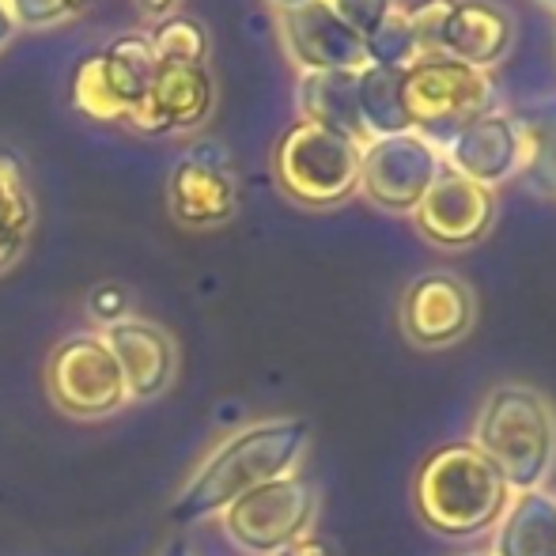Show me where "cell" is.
<instances>
[{
  "label": "cell",
  "mask_w": 556,
  "mask_h": 556,
  "mask_svg": "<svg viewBox=\"0 0 556 556\" xmlns=\"http://www.w3.org/2000/svg\"><path fill=\"white\" fill-rule=\"evenodd\" d=\"M163 556H190V549H186V545H170V549L163 553Z\"/></svg>",
  "instance_id": "obj_34"
},
{
  "label": "cell",
  "mask_w": 556,
  "mask_h": 556,
  "mask_svg": "<svg viewBox=\"0 0 556 556\" xmlns=\"http://www.w3.org/2000/svg\"><path fill=\"white\" fill-rule=\"evenodd\" d=\"M277 556H337L333 542H326V538H315V534H303L300 542L285 545Z\"/></svg>",
  "instance_id": "obj_29"
},
{
  "label": "cell",
  "mask_w": 556,
  "mask_h": 556,
  "mask_svg": "<svg viewBox=\"0 0 556 556\" xmlns=\"http://www.w3.org/2000/svg\"><path fill=\"white\" fill-rule=\"evenodd\" d=\"M273 8H280V12H292V8H303V4H311V0H269Z\"/></svg>",
  "instance_id": "obj_33"
},
{
  "label": "cell",
  "mask_w": 556,
  "mask_h": 556,
  "mask_svg": "<svg viewBox=\"0 0 556 556\" xmlns=\"http://www.w3.org/2000/svg\"><path fill=\"white\" fill-rule=\"evenodd\" d=\"M295 103H300L303 122L341 132V137L356 140L359 148L371 144L364 117H359L356 73H303L300 88H295Z\"/></svg>",
  "instance_id": "obj_17"
},
{
  "label": "cell",
  "mask_w": 556,
  "mask_h": 556,
  "mask_svg": "<svg viewBox=\"0 0 556 556\" xmlns=\"http://www.w3.org/2000/svg\"><path fill=\"white\" fill-rule=\"evenodd\" d=\"M15 30H20V27H15L12 12H8V4H4V0H0V50H4V46L12 42Z\"/></svg>",
  "instance_id": "obj_32"
},
{
  "label": "cell",
  "mask_w": 556,
  "mask_h": 556,
  "mask_svg": "<svg viewBox=\"0 0 556 556\" xmlns=\"http://www.w3.org/2000/svg\"><path fill=\"white\" fill-rule=\"evenodd\" d=\"M68 99H73L76 111H80L84 117H91V122H125V106L117 103L99 53H88V58L76 65Z\"/></svg>",
  "instance_id": "obj_23"
},
{
  "label": "cell",
  "mask_w": 556,
  "mask_h": 556,
  "mask_svg": "<svg viewBox=\"0 0 556 556\" xmlns=\"http://www.w3.org/2000/svg\"><path fill=\"white\" fill-rule=\"evenodd\" d=\"M23 247H27V239H20V235H12L4 224H0V273L12 269V265L20 262Z\"/></svg>",
  "instance_id": "obj_30"
},
{
  "label": "cell",
  "mask_w": 556,
  "mask_h": 556,
  "mask_svg": "<svg viewBox=\"0 0 556 556\" xmlns=\"http://www.w3.org/2000/svg\"><path fill=\"white\" fill-rule=\"evenodd\" d=\"M446 167L477 186H496L527 167V137L519 114L484 111L446 144Z\"/></svg>",
  "instance_id": "obj_12"
},
{
  "label": "cell",
  "mask_w": 556,
  "mask_h": 556,
  "mask_svg": "<svg viewBox=\"0 0 556 556\" xmlns=\"http://www.w3.org/2000/svg\"><path fill=\"white\" fill-rule=\"evenodd\" d=\"M402 76H405V68H379V65H364L356 73L359 117H364V129L371 140L409 132Z\"/></svg>",
  "instance_id": "obj_18"
},
{
  "label": "cell",
  "mask_w": 556,
  "mask_h": 556,
  "mask_svg": "<svg viewBox=\"0 0 556 556\" xmlns=\"http://www.w3.org/2000/svg\"><path fill=\"white\" fill-rule=\"evenodd\" d=\"M413 216H417V227L428 242L462 250L489 235L492 220H496V193L489 186L454 175L451 167H440L432 190L413 208Z\"/></svg>",
  "instance_id": "obj_9"
},
{
  "label": "cell",
  "mask_w": 556,
  "mask_h": 556,
  "mask_svg": "<svg viewBox=\"0 0 556 556\" xmlns=\"http://www.w3.org/2000/svg\"><path fill=\"white\" fill-rule=\"evenodd\" d=\"M125 292L117 285H106V288H99V292H91V318H99V323H106V326H114V323H122L125 318Z\"/></svg>",
  "instance_id": "obj_28"
},
{
  "label": "cell",
  "mask_w": 556,
  "mask_h": 556,
  "mask_svg": "<svg viewBox=\"0 0 556 556\" xmlns=\"http://www.w3.org/2000/svg\"><path fill=\"white\" fill-rule=\"evenodd\" d=\"M477 451L515 489L534 492L556 462V413L530 387H496L477 417Z\"/></svg>",
  "instance_id": "obj_2"
},
{
  "label": "cell",
  "mask_w": 556,
  "mask_h": 556,
  "mask_svg": "<svg viewBox=\"0 0 556 556\" xmlns=\"http://www.w3.org/2000/svg\"><path fill=\"white\" fill-rule=\"evenodd\" d=\"M46 387H50L58 409L80 420L111 417L129 402L122 367H117L103 337L96 333L68 337L53 349L50 364H46Z\"/></svg>",
  "instance_id": "obj_7"
},
{
  "label": "cell",
  "mask_w": 556,
  "mask_h": 556,
  "mask_svg": "<svg viewBox=\"0 0 556 556\" xmlns=\"http://www.w3.org/2000/svg\"><path fill=\"white\" fill-rule=\"evenodd\" d=\"M515 38V20L492 0H451L440 30V53L469 68H492L507 58Z\"/></svg>",
  "instance_id": "obj_16"
},
{
  "label": "cell",
  "mask_w": 556,
  "mask_h": 556,
  "mask_svg": "<svg viewBox=\"0 0 556 556\" xmlns=\"http://www.w3.org/2000/svg\"><path fill=\"white\" fill-rule=\"evenodd\" d=\"M519 122L522 137H527V167H522V175H527L534 193L556 198V99L534 106Z\"/></svg>",
  "instance_id": "obj_20"
},
{
  "label": "cell",
  "mask_w": 556,
  "mask_h": 556,
  "mask_svg": "<svg viewBox=\"0 0 556 556\" xmlns=\"http://www.w3.org/2000/svg\"><path fill=\"white\" fill-rule=\"evenodd\" d=\"M216 103V84L208 68H155L148 96L129 111L125 122L144 137H167V132L198 129Z\"/></svg>",
  "instance_id": "obj_14"
},
{
  "label": "cell",
  "mask_w": 556,
  "mask_h": 556,
  "mask_svg": "<svg viewBox=\"0 0 556 556\" xmlns=\"http://www.w3.org/2000/svg\"><path fill=\"white\" fill-rule=\"evenodd\" d=\"M507 500V481L496 473L477 446H446L425 462L417 481V504L428 527L440 534H477L484 530Z\"/></svg>",
  "instance_id": "obj_3"
},
{
  "label": "cell",
  "mask_w": 556,
  "mask_h": 556,
  "mask_svg": "<svg viewBox=\"0 0 556 556\" xmlns=\"http://www.w3.org/2000/svg\"><path fill=\"white\" fill-rule=\"evenodd\" d=\"M155 68H201L208 58V30L193 15H167L148 35Z\"/></svg>",
  "instance_id": "obj_21"
},
{
  "label": "cell",
  "mask_w": 556,
  "mask_h": 556,
  "mask_svg": "<svg viewBox=\"0 0 556 556\" xmlns=\"http://www.w3.org/2000/svg\"><path fill=\"white\" fill-rule=\"evenodd\" d=\"M307 420H265V425H250L235 432L186 481V489L170 504V519L198 522L205 515L227 511L247 492L262 489L277 477H288V469L307 446Z\"/></svg>",
  "instance_id": "obj_1"
},
{
  "label": "cell",
  "mask_w": 556,
  "mask_h": 556,
  "mask_svg": "<svg viewBox=\"0 0 556 556\" xmlns=\"http://www.w3.org/2000/svg\"><path fill=\"white\" fill-rule=\"evenodd\" d=\"M359 155L356 140L300 117L273 148V175L295 205L333 208L359 190Z\"/></svg>",
  "instance_id": "obj_5"
},
{
  "label": "cell",
  "mask_w": 556,
  "mask_h": 556,
  "mask_svg": "<svg viewBox=\"0 0 556 556\" xmlns=\"http://www.w3.org/2000/svg\"><path fill=\"white\" fill-rule=\"evenodd\" d=\"M280 38L303 73H359L367 65L364 38L326 0L280 12Z\"/></svg>",
  "instance_id": "obj_11"
},
{
  "label": "cell",
  "mask_w": 556,
  "mask_h": 556,
  "mask_svg": "<svg viewBox=\"0 0 556 556\" xmlns=\"http://www.w3.org/2000/svg\"><path fill=\"white\" fill-rule=\"evenodd\" d=\"M409 129L428 144H451L473 117L492 111L496 84L481 68H469L446 53H425L402 76Z\"/></svg>",
  "instance_id": "obj_4"
},
{
  "label": "cell",
  "mask_w": 556,
  "mask_h": 556,
  "mask_svg": "<svg viewBox=\"0 0 556 556\" xmlns=\"http://www.w3.org/2000/svg\"><path fill=\"white\" fill-rule=\"evenodd\" d=\"M106 349L122 367L129 402H152L175 379V341L144 318H122L106 326Z\"/></svg>",
  "instance_id": "obj_15"
},
{
  "label": "cell",
  "mask_w": 556,
  "mask_h": 556,
  "mask_svg": "<svg viewBox=\"0 0 556 556\" xmlns=\"http://www.w3.org/2000/svg\"><path fill=\"white\" fill-rule=\"evenodd\" d=\"M446 8H451V0H420V4L405 8L413 30H417L420 53H440V30L446 20Z\"/></svg>",
  "instance_id": "obj_27"
},
{
  "label": "cell",
  "mask_w": 556,
  "mask_h": 556,
  "mask_svg": "<svg viewBox=\"0 0 556 556\" xmlns=\"http://www.w3.org/2000/svg\"><path fill=\"white\" fill-rule=\"evenodd\" d=\"M364 50H367V65H379V68H409L417 58H425L405 8H394V12L364 38Z\"/></svg>",
  "instance_id": "obj_22"
},
{
  "label": "cell",
  "mask_w": 556,
  "mask_h": 556,
  "mask_svg": "<svg viewBox=\"0 0 556 556\" xmlns=\"http://www.w3.org/2000/svg\"><path fill=\"white\" fill-rule=\"evenodd\" d=\"M0 224L20 239H30V227H35V193H30L27 170L4 148H0Z\"/></svg>",
  "instance_id": "obj_24"
},
{
  "label": "cell",
  "mask_w": 556,
  "mask_h": 556,
  "mask_svg": "<svg viewBox=\"0 0 556 556\" xmlns=\"http://www.w3.org/2000/svg\"><path fill=\"white\" fill-rule=\"evenodd\" d=\"M167 201L170 216L193 231L231 220L239 208V186H235V175L220 148H198L186 160H178L167 182Z\"/></svg>",
  "instance_id": "obj_13"
},
{
  "label": "cell",
  "mask_w": 556,
  "mask_h": 556,
  "mask_svg": "<svg viewBox=\"0 0 556 556\" xmlns=\"http://www.w3.org/2000/svg\"><path fill=\"white\" fill-rule=\"evenodd\" d=\"M99 61H103L106 80H111L117 103L125 106V117H129V111L148 96V88L155 80L152 42L140 30H129V35H117L114 42H106L99 50Z\"/></svg>",
  "instance_id": "obj_19"
},
{
  "label": "cell",
  "mask_w": 556,
  "mask_h": 556,
  "mask_svg": "<svg viewBox=\"0 0 556 556\" xmlns=\"http://www.w3.org/2000/svg\"><path fill=\"white\" fill-rule=\"evenodd\" d=\"M477 300L454 273H425L402 295V333L420 349H443L473 330Z\"/></svg>",
  "instance_id": "obj_10"
},
{
  "label": "cell",
  "mask_w": 556,
  "mask_h": 556,
  "mask_svg": "<svg viewBox=\"0 0 556 556\" xmlns=\"http://www.w3.org/2000/svg\"><path fill=\"white\" fill-rule=\"evenodd\" d=\"M440 148L420 132H397L364 144L359 155V190L387 213H413L440 175Z\"/></svg>",
  "instance_id": "obj_8"
},
{
  "label": "cell",
  "mask_w": 556,
  "mask_h": 556,
  "mask_svg": "<svg viewBox=\"0 0 556 556\" xmlns=\"http://www.w3.org/2000/svg\"><path fill=\"white\" fill-rule=\"evenodd\" d=\"M15 27H58L91 8V0H4Z\"/></svg>",
  "instance_id": "obj_25"
},
{
  "label": "cell",
  "mask_w": 556,
  "mask_h": 556,
  "mask_svg": "<svg viewBox=\"0 0 556 556\" xmlns=\"http://www.w3.org/2000/svg\"><path fill=\"white\" fill-rule=\"evenodd\" d=\"M318 511V496L300 477H277L262 489L239 496L224 511V530L242 553L277 556L285 545L300 542Z\"/></svg>",
  "instance_id": "obj_6"
},
{
  "label": "cell",
  "mask_w": 556,
  "mask_h": 556,
  "mask_svg": "<svg viewBox=\"0 0 556 556\" xmlns=\"http://www.w3.org/2000/svg\"><path fill=\"white\" fill-rule=\"evenodd\" d=\"M326 4H330L333 12L341 15V23H349L359 38H367L390 12H394L397 0H326Z\"/></svg>",
  "instance_id": "obj_26"
},
{
  "label": "cell",
  "mask_w": 556,
  "mask_h": 556,
  "mask_svg": "<svg viewBox=\"0 0 556 556\" xmlns=\"http://www.w3.org/2000/svg\"><path fill=\"white\" fill-rule=\"evenodd\" d=\"M140 4V12L148 15V20H167V15H175V8H178V0H137Z\"/></svg>",
  "instance_id": "obj_31"
},
{
  "label": "cell",
  "mask_w": 556,
  "mask_h": 556,
  "mask_svg": "<svg viewBox=\"0 0 556 556\" xmlns=\"http://www.w3.org/2000/svg\"><path fill=\"white\" fill-rule=\"evenodd\" d=\"M542 4H549V8H556V0H542Z\"/></svg>",
  "instance_id": "obj_35"
}]
</instances>
